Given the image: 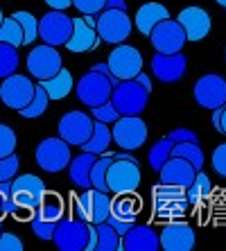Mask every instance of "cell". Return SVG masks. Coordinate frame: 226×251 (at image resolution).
Wrapping results in <instances>:
<instances>
[{"label":"cell","instance_id":"10","mask_svg":"<svg viewBox=\"0 0 226 251\" xmlns=\"http://www.w3.org/2000/svg\"><path fill=\"white\" fill-rule=\"evenodd\" d=\"M147 36H150L154 50L156 52H165V54L181 52L183 46L188 43L183 27L179 25V21H172V18H165V21L156 23Z\"/></svg>","mask_w":226,"mask_h":251},{"label":"cell","instance_id":"42","mask_svg":"<svg viewBox=\"0 0 226 251\" xmlns=\"http://www.w3.org/2000/svg\"><path fill=\"white\" fill-rule=\"evenodd\" d=\"M70 2L79 9L81 16H98L104 9V0H70Z\"/></svg>","mask_w":226,"mask_h":251},{"label":"cell","instance_id":"52","mask_svg":"<svg viewBox=\"0 0 226 251\" xmlns=\"http://www.w3.org/2000/svg\"><path fill=\"white\" fill-rule=\"evenodd\" d=\"M104 9H122V12H127V2L125 0H104Z\"/></svg>","mask_w":226,"mask_h":251},{"label":"cell","instance_id":"8","mask_svg":"<svg viewBox=\"0 0 226 251\" xmlns=\"http://www.w3.org/2000/svg\"><path fill=\"white\" fill-rule=\"evenodd\" d=\"M61 54L54 46L41 43V46L32 48V52L27 54V73L29 77H34L36 82H46L50 77H54L61 70Z\"/></svg>","mask_w":226,"mask_h":251},{"label":"cell","instance_id":"39","mask_svg":"<svg viewBox=\"0 0 226 251\" xmlns=\"http://www.w3.org/2000/svg\"><path fill=\"white\" fill-rule=\"evenodd\" d=\"M16 131H14V127H9V125L0 123V158L7 156V154H14V150H16Z\"/></svg>","mask_w":226,"mask_h":251},{"label":"cell","instance_id":"20","mask_svg":"<svg viewBox=\"0 0 226 251\" xmlns=\"http://www.w3.org/2000/svg\"><path fill=\"white\" fill-rule=\"evenodd\" d=\"M195 175H197L195 165H192L190 161H186V158H181V156H170L168 161L163 163V168L158 170V179H161V183H170V186H179V188L190 186L192 179H195Z\"/></svg>","mask_w":226,"mask_h":251},{"label":"cell","instance_id":"11","mask_svg":"<svg viewBox=\"0 0 226 251\" xmlns=\"http://www.w3.org/2000/svg\"><path fill=\"white\" fill-rule=\"evenodd\" d=\"M73 34V18L66 16V12L59 9H50L39 18V39L48 46H66V41Z\"/></svg>","mask_w":226,"mask_h":251},{"label":"cell","instance_id":"1","mask_svg":"<svg viewBox=\"0 0 226 251\" xmlns=\"http://www.w3.org/2000/svg\"><path fill=\"white\" fill-rule=\"evenodd\" d=\"M140 168L136 156H113L106 170V186L109 193L113 195H125V193H136L140 186Z\"/></svg>","mask_w":226,"mask_h":251},{"label":"cell","instance_id":"30","mask_svg":"<svg viewBox=\"0 0 226 251\" xmlns=\"http://www.w3.org/2000/svg\"><path fill=\"white\" fill-rule=\"evenodd\" d=\"M48 104H50V98H48L46 88H43V84H34V95H32V100H29L27 104L21 109V116L23 118H29V120H34V118H41L43 113L48 111Z\"/></svg>","mask_w":226,"mask_h":251},{"label":"cell","instance_id":"57","mask_svg":"<svg viewBox=\"0 0 226 251\" xmlns=\"http://www.w3.org/2000/svg\"><path fill=\"white\" fill-rule=\"evenodd\" d=\"M2 18H5V16H2V9H0V23H2Z\"/></svg>","mask_w":226,"mask_h":251},{"label":"cell","instance_id":"5","mask_svg":"<svg viewBox=\"0 0 226 251\" xmlns=\"http://www.w3.org/2000/svg\"><path fill=\"white\" fill-rule=\"evenodd\" d=\"M52 242L59 251H86L88 245V222L79 217H61L57 220Z\"/></svg>","mask_w":226,"mask_h":251},{"label":"cell","instance_id":"43","mask_svg":"<svg viewBox=\"0 0 226 251\" xmlns=\"http://www.w3.org/2000/svg\"><path fill=\"white\" fill-rule=\"evenodd\" d=\"M210 163H213V170L220 176H226V143L215 147L213 156H210Z\"/></svg>","mask_w":226,"mask_h":251},{"label":"cell","instance_id":"46","mask_svg":"<svg viewBox=\"0 0 226 251\" xmlns=\"http://www.w3.org/2000/svg\"><path fill=\"white\" fill-rule=\"evenodd\" d=\"M9 215H12L16 222H29V220L36 215V208L25 206V204H16V201H14L12 208H9Z\"/></svg>","mask_w":226,"mask_h":251},{"label":"cell","instance_id":"21","mask_svg":"<svg viewBox=\"0 0 226 251\" xmlns=\"http://www.w3.org/2000/svg\"><path fill=\"white\" fill-rule=\"evenodd\" d=\"M122 251H158V233L147 224H133L127 233L120 238Z\"/></svg>","mask_w":226,"mask_h":251},{"label":"cell","instance_id":"17","mask_svg":"<svg viewBox=\"0 0 226 251\" xmlns=\"http://www.w3.org/2000/svg\"><path fill=\"white\" fill-rule=\"evenodd\" d=\"M43 193H46V183L36 175H16L12 179V201L16 204H25L39 210Z\"/></svg>","mask_w":226,"mask_h":251},{"label":"cell","instance_id":"18","mask_svg":"<svg viewBox=\"0 0 226 251\" xmlns=\"http://www.w3.org/2000/svg\"><path fill=\"white\" fill-rule=\"evenodd\" d=\"M158 242L165 251H192L197 238L188 222H170L158 233Z\"/></svg>","mask_w":226,"mask_h":251},{"label":"cell","instance_id":"27","mask_svg":"<svg viewBox=\"0 0 226 251\" xmlns=\"http://www.w3.org/2000/svg\"><path fill=\"white\" fill-rule=\"evenodd\" d=\"M143 210V201L138 195L133 193H125V195H116L111 197V213L122 217H136Z\"/></svg>","mask_w":226,"mask_h":251},{"label":"cell","instance_id":"15","mask_svg":"<svg viewBox=\"0 0 226 251\" xmlns=\"http://www.w3.org/2000/svg\"><path fill=\"white\" fill-rule=\"evenodd\" d=\"M34 95V82L29 79L27 75H9L2 79L0 84V100L2 104L14 109V111H21L25 104Z\"/></svg>","mask_w":226,"mask_h":251},{"label":"cell","instance_id":"47","mask_svg":"<svg viewBox=\"0 0 226 251\" xmlns=\"http://www.w3.org/2000/svg\"><path fill=\"white\" fill-rule=\"evenodd\" d=\"M0 251H23V242L16 233H0Z\"/></svg>","mask_w":226,"mask_h":251},{"label":"cell","instance_id":"35","mask_svg":"<svg viewBox=\"0 0 226 251\" xmlns=\"http://www.w3.org/2000/svg\"><path fill=\"white\" fill-rule=\"evenodd\" d=\"M172 147H174V143L165 136V138H161V140H156L154 143V147L150 150V154H147V161H150V168L154 170V172H158V170L163 168V163L170 158V154H172Z\"/></svg>","mask_w":226,"mask_h":251},{"label":"cell","instance_id":"49","mask_svg":"<svg viewBox=\"0 0 226 251\" xmlns=\"http://www.w3.org/2000/svg\"><path fill=\"white\" fill-rule=\"evenodd\" d=\"M91 70H98V73H102V75H104L106 79H109V82L113 84V86H116V84L120 82V79H118V77L113 75V73H111V68H109V64H106V61H104V64H95Z\"/></svg>","mask_w":226,"mask_h":251},{"label":"cell","instance_id":"24","mask_svg":"<svg viewBox=\"0 0 226 251\" xmlns=\"http://www.w3.org/2000/svg\"><path fill=\"white\" fill-rule=\"evenodd\" d=\"M98 154H91V152H84L79 156L70 158L68 163V176H70V183L81 190L91 188V165L95 163Z\"/></svg>","mask_w":226,"mask_h":251},{"label":"cell","instance_id":"3","mask_svg":"<svg viewBox=\"0 0 226 251\" xmlns=\"http://www.w3.org/2000/svg\"><path fill=\"white\" fill-rule=\"evenodd\" d=\"M131 18L122 9H102L95 16V32H98L100 41L111 43V46L127 41L129 34H131Z\"/></svg>","mask_w":226,"mask_h":251},{"label":"cell","instance_id":"40","mask_svg":"<svg viewBox=\"0 0 226 251\" xmlns=\"http://www.w3.org/2000/svg\"><path fill=\"white\" fill-rule=\"evenodd\" d=\"M91 118L100 120V123L113 125L120 118V113L116 111V106L111 104V100H109V102H104V104H100V106H91Z\"/></svg>","mask_w":226,"mask_h":251},{"label":"cell","instance_id":"6","mask_svg":"<svg viewBox=\"0 0 226 251\" xmlns=\"http://www.w3.org/2000/svg\"><path fill=\"white\" fill-rule=\"evenodd\" d=\"M75 217L91 224L106 222L111 215V193H102L95 188L81 190V195L75 199Z\"/></svg>","mask_w":226,"mask_h":251},{"label":"cell","instance_id":"7","mask_svg":"<svg viewBox=\"0 0 226 251\" xmlns=\"http://www.w3.org/2000/svg\"><path fill=\"white\" fill-rule=\"evenodd\" d=\"M34 158L41 170H46L48 175H57L68 168L73 156H70V145L64 138H46L39 143Z\"/></svg>","mask_w":226,"mask_h":251},{"label":"cell","instance_id":"32","mask_svg":"<svg viewBox=\"0 0 226 251\" xmlns=\"http://www.w3.org/2000/svg\"><path fill=\"white\" fill-rule=\"evenodd\" d=\"M98 228V245H95V251H118L120 249V235L109 222H100L95 224Z\"/></svg>","mask_w":226,"mask_h":251},{"label":"cell","instance_id":"14","mask_svg":"<svg viewBox=\"0 0 226 251\" xmlns=\"http://www.w3.org/2000/svg\"><path fill=\"white\" fill-rule=\"evenodd\" d=\"M93 134V118L84 111H68L59 120V138L70 147H81Z\"/></svg>","mask_w":226,"mask_h":251},{"label":"cell","instance_id":"41","mask_svg":"<svg viewBox=\"0 0 226 251\" xmlns=\"http://www.w3.org/2000/svg\"><path fill=\"white\" fill-rule=\"evenodd\" d=\"M18 168H21V161H18L16 154L2 156L0 158V181H12L18 175Z\"/></svg>","mask_w":226,"mask_h":251},{"label":"cell","instance_id":"48","mask_svg":"<svg viewBox=\"0 0 226 251\" xmlns=\"http://www.w3.org/2000/svg\"><path fill=\"white\" fill-rule=\"evenodd\" d=\"M12 195H5L2 190H0V222L5 220V217H9V208H12Z\"/></svg>","mask_w":226,"mask_h":251},{"label":"cell","instance_id":"58","mask_svg":"<svg viewBox=\"0 0 226 251\" xmlns=\"http://www.w3.org/2000/svg\"><path fill=\"white\" fill-rule=\"evenodd\" d=\"M0 233H2V228H0Z\"/></svg>","mask_w":226,"mask_h":251},{"label":"cell","instance_id":"2","mask_svg":"<svg viewBox=\"0 0 226 251\" xmlns=\"http://www.w3.org/2000/svg\"><path fill=\"white\" fill-rule=\"evenodd\" d=\"M150 91L136 79H122L111 91V104L120 116H140L147 109Z\"/></svg>","mask_w":226,"mask_h":251},{"label":"cell","instance_id":"50","mask_svg":"<svg viewBox=\"0 0 226 251\" xmlns=\"http://www.w3.org/2000/svg\"><path fill=\"white\" fill-rule=\"evenodd\" d=\"M95 245H98V228H95V224L88 222V245H86V251H95Z\"/></svg>","mask_w":226,"mask_h":251},{"label":"cell","instance_id":"44","mask_svg":"<svg viewBox=\"0 0 226 251\" xmlns=\"http://www.w3.org/2000/svg\"><path fill=\"white\" fill-rule=\"evenodd\" d=\"M106 222L111 224V226L116 228L118 231V235H125L129 231V228L133 226V224H136V217H122V215H116V213H111L109 215V220H106Z\"/></svg>","mask_w":226,"mask_h":251},{"label":"cell","instance_id":"38","mask_svg":"<svg viewBox=\"0 0 226 251\" xmlns=\"http://www.w3.org/2000/svg\"><path fill=\"white\" fill-rule=\"evenodd\" d=\"M54 226H57V222H52V220H46V217H41L39 213H36V215L29 220V228H32V233H34L39 240H52Z\"/></svg>","mask_w":226,"mask_h":251},{"label":"cell","instance_id":"22","mask_svg":"<svg viewBox=\"0 0 226 251\" xmlns=\"http://www.w3.org/2000/svg\"><path fill=\"white\" fill-rule=\"evenodd\" d=\"M98 46H100V36L95 32V25H88L84 21V16L73 18V34L66 41V50L75 54H84V52L95 50Z\"/></svg>","mask_w":226,"mask_h":251},{"label":"cell","instance_id":"59","mask_svg":"<svg viewBox=\"0 0 226 251\" xmlns=\"http://www.w3.org/2000/svg\"><path fill=\"white\" fill-rule=\"evenodd\" d=\"M224 59H226V54H224Z\"/></svg>","mask_w":226,"mask_h":251},{"label":"cell","instance_id":"51","mask_svg":"<svg viewBox=\"0 0 226 251\" xmlns=\"http://www.w3.org/2000/svg\"><path fill=\"white\" fill-rule=\"evenodd\" d=\"M46 5L50 7V9H59V12H66L68 7H73V2H70V0H46Z\"/></svg>","mask_w":226,"mask_h":251},{"label":"cell","instance_id":"54","mask_svg":"<svg viewBox=\"0 0 226 251\" xmlns=\"http://www.w3.org/2000/svg\"><path fill=\"white\" fill-rule=\"evenodd\" d=\"M222 109H224V106H215V109H210V111H213V118H210V120H213V127L217 129V131H220V118H222Z\"/></svg>","mask_w":226,"mask_h":251},{"label":"cell","instance_id":"37","mask_svg":"<svg viewBox=\"0 0 226 251\" xmlns=\"http://www.w3.org/2000/svg\"><path fill=\"white\" fill-rule=\"evenodd\" d=\"M12 16L16 18L21 29H23V46H32L39 39V21L29 12H16Z\"/></svg>","mask_w":226,"mask_h":251},{"label":"cell","instance_id":"55","mask_svg":"<svg viewBox=\"0 0 226 251\" xmlns=\"http://www.w3.org/2000/svg\"><path fill=\"white\" fill-rule=\"evenodd\" d=\"M220 131H222V134H226V104H224V109H222V118H220Z\"/></svg>","mask_w":226,"mask_h":251},{"label":"cell","instance_id":"25","mask_svg":"<svg viewBox=\"0 0 226 251\" xmlns=\"http://www.w3.org/2000/svg\"><path fill=\"white\" fill-rule=\"evenodd\" d=\"M43 84V88H46L48 98H50V102H59V100H66L70 93H73V88H75V79H73V75H70V70L64 68L61 66V70H59L54 77H50V79H46Z\"/></svg>","mask_w":226,"mask_h":251},{"label":"cell","instance_id":"45","mask_svg":"<svg viewBox=\"0 0 226 251\" xmlns=\"http://www.w3.org/2000/svg\"><path fill=\"white\" fill-rule=\"evenodd\" d=\"M168 138L172 140L174 145L176 143H199V136L192 131V129H186V127H176V129H172L168 134Z\"/></svg>","mask_w":226,"mask_h":251},{"label":"cell","instance_id":"9","mask_svg":"<svg viewBox=\"0 0 226 251\" xmlns=\"http://www.w3.org/2000/svg\"><path fill=\"white\" fill-rule=\"evenodd\" d=\"M111 91H113V84L98 70H88L86 75H81V79L75 84L77 100L86 106H100L109 102Z\"/></svg>","mask_w":226,"mask_h":251},{"label":"cell","instance_id":"53","mask_svg":"<svg viewBox=\"0 0 226 251\" xmlns=\"http://www.w3.org/2000/svg\"><path fill=\"white\" fill-rule=\"evenodd\" d=\"M136 82H140V84H143V86H145L147 91H150V93H151V77H150V75H145L143 70H140L138 75H136Z\"/></svg>","mask_w":226,"mask_h":251},{"label":"cell","instance_id":"56","mask_svg":"<svg viewBox=\"0 0 226 251\" xmlns=\"http://www.w3.org/2000/svg\"><path fill=\"white\" fill-rule=\"evenodd\" d=\"M215 2H217V5H222L226 9V0H215Z\"/></svg>","mask_w":226,"mask_h":251},{"label":"cell","instance_id":"23","mask_svg":"<svg viewBox=\"0 0 226 251\" xmlns=\"http://www.w3.org/2000/svg\"><path fill=\"white\" fill-rule=\"evenodd\" d=\"M170 18V12L168 7L161 5V2H145V5L138 7V12H136V29H138L140 34H150L151 27L161 21Z\"/></svg>","mask_w":226,"mask_h":251},{"label":"cell","instance_id":"33","mask_svg":"<svg viewBox=\"0 0 226 251\" xmlns=\"http://www.w3.org/2000/svg\"><path fill=\"white\" fill-rule=\"evenodd\" d=\"M0 43H9L14 48L23 46V29L14 16H5L0 23Z\"/></svg>","mask_w":226,"mask_h":251},{"label":"cell","instance_id":"4","mask_svg":"<svg viewBox=\"0 0 226 251\" xmlns=\"http://www.w3.org/2000/svg\"><path fill=\"white\" fill-rule=\"evenodd\" d=\"M147 125L140 116H120L111 125V138L125 152H136L147 143Z\"/></svg>","mask_w":226,"mask_h":251},{"label":"cell","instance_id":"26","mask_svg":"<svg viewBox=\"0 0 226 251\" xmlns=\"http://www.w3.org/2000/svg\"><path fill=\"white\" fill-rule=\"evenodd\" d=\"M111 143H113V138H111V125L93 120V134L81 145V150H84V152H91V154H104Z\"/></svg>","mask_w":226,"mask_h":251},{"label":"cell","instance_id":"36","mask_svg":"<svg viewBox=\"0 0 226 251\" xmlns=\"http://www.w3.org/2000/svg\"><path fill=\"white\" fill-rule=\"evenodd\" d=\"M170 156H181V158H186V161H190L197 172L203 168V152H201V147H199V143H176L172 147Z\"/></svg>","mask_w":226,"mask_h":251},{"label":"cell","instance_id":"13","mask_svg":"<svg viewBox=\"0 0 226 251\" xmlns=\"http://www.w3.org/2000/svg\"><path fill=\"white\" fill-rule=\"evenodd\" d=\"M111 73L118 77V79H136L140 70H143V54L136 50L133 46H127V43H118L113 50H111L109 59H106Z\"/></svg>","mask_w":226,"mask_h":251},{"label":"cell","instance_id":"34","mask_svg":"<svg viewBox=\"0 0 226 251\" xmlns=\"http://www.w3.org/2000/svg\"><path fill=\"white\" fill-rule=\"evenodd\" d=\"M21 64V57H18V48L9 46V43H0V79L14 75Z\"/></svg>","mask_w":226,"mask_h":251},{"label":"cell","instance_id":"19","mask_svg":"<svg viewBox=\"0 0 226 251\" xmlns=\"http://www.w3.org/2000/svg\"><path fill=\"white\" fill-rule=\"evenodd\" d=\"M176 21H179V25L186 32L188 41H201L210 32V14L206 9H201V7H186V9H181Z\"/></svg>","mask_w":226,"mask_h":251},{"label":"cell","instance_id":"29","mask_svg":"<svg viewBox=\"0 0 226 251\" xmlns=\"http://www.w3.org/2000/svg\"><path fill=\"white\" fill-rule=\"evenodd\" d=\"M41 217H46V220H52V222H57V220H61V217L66 215V204L64 199H61V195L57 193H43V197H41V204H39V210H36Z\"/></svg>","mask_w":226,"mask_h":251},{"label":"cell","instance_id":"28","mask_svg":"<svg viewBox=\"0 0 226 251\" xmlns=\"http://www.w3.org/2000/svg\"><path fill=\"white\" fill-rule=\"evenodd\" d=\"M116 152H109L106 150L104 154H98L95 163L91 165V188L95 190H102V193H109V186H106V170H109V163L113 161Z\"/></svg>","mask_w":226,"mask_h":251},{"label":"cell","instance_id":"31","mask_svg":"<svg viewBox=\"0 0 226 251\" xmlns=\"http://www.w3.org/2000/svg\"><path fill=\"white\" fill-rule=\"evenodd\" d=\"M210 193H213V181L208 179V175H203L201 170H199L192 183L186 188V199L188 204H199L201 199H208Z\"/></svg>","mask_w":226,"mask_h":251},{"label":"cell","instance_id":"12","mask_svg":"<svg viewBox=\"0 0 226 251\" xmlns=\"http://www.w3.org/2000/svg\"><path fill=\"white\" fill-rule=\"evenodd\" d=\"M195 102L201 109H215V106H224L226 104V77H222L220 73H208L201 75L195 82L192 88Z\"/></svg>","mask_w":226,"mask_h":251},{"label":"cell","instance_id":"16","mask_svg":"<svg viewBox=\"0 0 226 251\" xmlns=\"http://www.w3.org/2000/svg\"><path fill=\"white\" fill-rule=\"evenodd\" d=\"M188 70V59L183 52H156L151 57V75L163 84H176Z\"/></svg>","mask_w":226,"mask_h":251}]
</instances>
